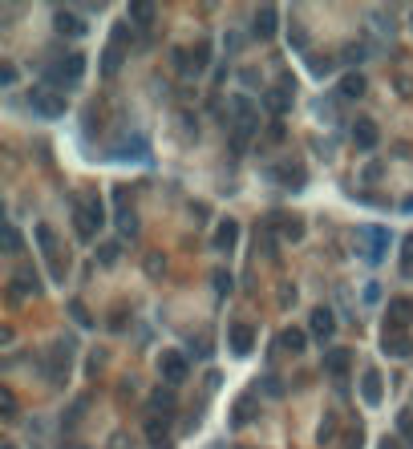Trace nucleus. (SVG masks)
Instances as JSON below:
<instances>
[{
    "instance_id": "1",
    "label": "nucleus",
    "mask_w": 413,
    "mask_h": 449,
    "mask_svg": "<svg viewBox=\"0 0 413 449\" xmlns=\"http://www.w3.org/2000/svg\"><path fill=\"white\" fill-rule=\"evenodd\" d=\"M73 227H77V239H93L98 227H106V202H101L98 190H81L73 195Z\"/></svg>"
},
{
    "instance_id": "2",
    "label": "nucleus",
    "mask_w": 413,
    "mask_h": 449,
    "mask_svg": "<svg viewBox=\"0 0 413 449\" xmlns=\"http://www.w3.org/2000/svg\"><path fill=\"white\" fill-rule=\"evenodd\" d=\"M227 110L235 113V122H231V150L243 154L248 142H251V134L260 130V113H255V105H251L248 98H231L227 101Z\"/></svg>"
},
{
    "instance_id": "3",
    "label": "nucleus",
    "mask_w": 413,
    "mask_h": 449,
    "mask_svg": "<svg viewBox=\"0 0 413 449\" xmlns=\"http://www.w3.org/2000/svg\"><path fill=\"white\" fill-rule=\"evenodd\" d=\"M86 77V57L81 53H61L45 65V86L53 89H65V86H77Z\"/></svg>"
},
{
    "instance_id": "4",
    "label": "nucleus",
    "mask_w": 413,
    "mask_h": 449,
    "mask_svg": "<svg viewBox=\"0 0 413 449\" xmlns=\"http://www.w3.org/2000/svg\"><path fill=\"white\" fill-rule=\"evenodd\" d=\"M73 352H77L73 336H61L49 352H45V376H49V385H65V381H69V364H73Z\"/></svg>"
},
{
    "instance_id": "5",
    "label": "nucleus",
    "mask_w": 413,
    "mask_h": 449,
    "mask_svg": "<svg viewBox=\"0 0 413 449\" xmlns=\"http://www.w3.org/2000/svg\"><path fill=\"white\" fill-rule=\"evenodd\" d=\"M33 235H37L41 251H45V259H49V275L57 279V284H61L65 272H69V255H61V243H57V235H53V227L41 223L37 231H33Z\"/></svg>"
},
{
    "instance_id": "6",
    "label": "nucleus",
    "mask_w": 413,
    "mask_h": 449,
    "mask_svg": "<svg viewBox=\"0 0 413 449\" xmlns=\"http://www.w3.org/2000/svg\"><path fill=\"white\" fill-rule=\"evenodd\" d=\"M29 105H33L41 118H61L69 101H65L61 89H53V86H33V89H29Z\"/></svg>"
},
{
    "instance_id": "7",
    "label": "nucleus",
    "mask_w": 413,
    "mask_h": 449,
    "mask_svg": "<svg viewBox=\"0 0 413 449\" xmlns=\"http://www.w3.org/2000/svg\"><path fill=\"white\" fill-rule=\"evenodd\" d=\"M292 98H296V81H292V77H280V86L263 89V105H267L272 118H284V113L292 110Z\"/></svg>"
},
{
    "instance_id": "8",
    "label": "nucleus",
    "mask_w": 413,
    "mask_h": 449,
    "mask_svg": "<svg viewBox=\"0 0 413 449\" xmlns=\"http://www.w3.org/2000/svg\"><path fill=\"white\" fill-rule=\"evenodd\" d=\"M126 37H130V21H122V25H113V37H110V45H106V61H101V73L106 77H113L118 73V65H122V45H126Z\"/></svg>"
},
{
    "instance_id": "9",
    "label": "nucleus",
    "mask_w": 413,
    "mask_h": 449,
    "mask_svg": "<svg viewBox=\"0 0 413 449\" xmlns=\"http://www.w3.org/2000/svg\"><path fill=\"white\" fill-rule=\"evenodd\" d=\"M158 373H163V381H166L170 388H178V385H183V381L190 376L187 356H183V352H175V349H170V352H163V361H158Z\"/></svg>"
},
{
    "instance_id": "10",
    "label": "nucleus",
    "mask_w": 413,
    "mask_h": 449,
    "mask_svg": "<svg viewBox=\"0 0 413 449\" xmlns=\"http://www.w3.org/2000/svg\"><path fill=\"white\" fill-rule=\"evenodd\" d=\"M413 324V296H393L389 299V324L393 332H405Z\"/></svg>"
},
{
    "instance_id": "11",
    "label": "nucleus",
    "mask_w": 413,
    "mask_h": 449,
    "mask_svg": "<svg viewBox=\"0 0 413 449\" xmlns=\"http://www.w3.org/2000/svg\"><path fill=\"white\" fill-rule=\"evenodd\" d=\"M37 291H41V275L33 272L29 263H21V267L13 272V296L16 299H29V296H37Z\"/></svg>"
},
{
    "instance_id": "12",
    "label": "nucleus",
    "mask_w": 413,
    "mask_h": 449,
    "mask_svg": "<svg viewBox=\"0 0 413 449\" xmlns=\"http://www.w3.org/2000/svg\"><path fill=\"white\" fill-rule=\"evenodd\" d=\"M272 178L275 182H284L288 190H304L308 170H304V162H280V166H272Z\"/></svg>"
},
{
    "instance_id": "13",
    "label": "nucleus",
    "mask_w": 413,
    "mask_h": 449,
    "mask_svg": "<svg viewBox=\"0 0 413 449\" xmlns=\"http://www.w3.org/2000/svg\"><path fill=\"white\" fill-rule=\"evenodd\" d=\"M275 29H280V13H275V4H263V9H255V21H251V33L260 41H272Z\"/></svg>"
},
{
    "instance_id": "14",
    "label": "nucleus",
    "mask_w": 413,
    "mask_h": 449,
    "mask_svg": "<svg viewBox=\"0 0 413 449\" xmlns=\"http://www.w3.org/2000/svg\"><path fill=\"white\" fill-rule=\"evenodd\" d=\"M377 142H381L377 122L373 118H357V122H352V146L357 150H377Z\"/></svg>"
},
{
    "instance_id": "15",
    "label": "nucleus",
    "mask_w": 413,
    "mask_h": 449,
    "mask_svg": "<svg viewBox=\"0 0 413 449\" xmlns=\"http://www.w3.org/2000/svg\"><path fill=\"white\" fill-rule=\"evenodd\" d=\"M113 158H122V162H130V158H134V162H146V158H151V146H146V138H126V142H118V146H113Z\"/></svg>"
},
{
    "instance_id": "16",
    "label": "nucleus",
    "mask_w": 413,
    "mask_h": 449,
    "mask_svg": "<svg viewBox=\"0 0 413 449\" xmlns=\"http://www.w3.org/2000/svg\"><path fill=\"white\" fill-rule=\"evenodd\" d=\"M361 235L369 239L364 259H369V263H381V259H385V251H389V231H385V227H364Z\"/></svg>"
},
{
    "instance_id": "17",
    "label": "nucleus",
    "mask_w": 413,
    "mask_h": 449,
    "mask_svg": "<svg viewBox=\"0 0 413 449\" xmlns=\"http://www.w3.org/2000/svg\"><path fill=\"white\" fill-rule=\"evenodd\" d=\"M308 332H312L320 344H325V340H332V332H337V320H332V312H328V308H312V316H308Z\"/></svg>"
},
{
    "instance_id": "18",
    "label": "nucleus",
    "mask_w": 413,
    "mask_h": 449,
    "mask_svg": "<svg viewBox=\"0 0 413 449\" xmlns=\"http://www.w3.org/2000/svg\"><path fill=\"white\" fill-rule=\"evenodd\" d=\"M227 344H231L235 356H248V352L255 349V332H251V324H231L227 328Z\"/></svg>"
},
{
    "instance_id": "19",
    "label": "nucleus",
    "mask_w": 413,
    "mask_h": 449,
    "mask_svg": "<svg viewBox=\"0 0 413 449\" xmlns=\"http://www.w3.org/2000/svg\"><path fill=\"white\" fill-rule=\"evenodd\" d=\"M381 349H385L389 356H409V352H413V340H409V332H393V328H385Z\"/></svg>"
},
{
    "instance_id": "20",
    "label": "nucleus",
    "mask_w": 413,
    "mask_h": 449,
    "mask_svg": "<svg viewBox=\"0 0 413 449\" xmlns=\"http://www.w3.org/2000/svg\"><path fill=\"white\" fill-rule=\"evenodd\" d=\"M235 243H239V223H235V219H223V223L215 227L211 247H215V251H231Z\"/></svg>"
},
{
    "instance_id": "21",
    "label": "nucleus",
    "mask_w": 413,
    "mask_h": 449,
    "mask_svg": "<svg viewBox=\"0 0 413 449\" xmlns=\"http://www.w3.org/2000/svg\"><path fill=\"white\" fill-rule=\"evenodd\" d=\"M154 16H158V9H154L151 0H134V4H130V13H126V21H130L134 29H151Z\"/></svg>"
},
{
    "instance_id": "22",
    "label": "nucleus",
    "mask_w": 413,
    "mask_h": 449,
    "mask_svg": "<svg viewBox=\"0 0 413 449\" xmlns=\"http://www.w3.org/2000/svg\"><path fill=\"white\" fill-rule=\"evenodd\" d=\"M53 25H57V33H65V37H81V33H86V21L77 13H69V9H57V13H53Z\"/></svg>"
},
{
    "instance_id": "23",
    "label": "nucleus",
    "mask_w": 413,
    "mask_h": 449,
    "mask_svg": "<svg viewBox=\"0 0 413 449\" xmlns=\"http://www.w3.org/2000/svg\"><path fill=\"white\" fill-rule=\"evenodd\" d=\"M267 223L272 227H280V235L284 239H304V223H300V215H267Z\"/></svg>"
},
{
    "instance_id": "24",
    "label": "nucleus",
    "mask_w": 413,
    "mask_h": 449,
    "mask_svg": "<svg viewBox=\"0 0 413 449\" xmlns=\"http://www.w3.org/2000/svg\"><path fill=\"white\" fill-rule=\"evenodd\" d=\"M349 364H352V352L349 349H328L325 352V373L328 376H345V373H349Z\"/></svg>"
},
{
    "instance_id": "25",
    "label": "nucleus",
    "mask_w": 413,
    "mask_h": 449,
    "mask_svg": "<svg viewBox=\"0 0 413 449\" xmlns=\"http://www.w3.org/2000/svg\"><path fill=\"white\" fill-rule=\"evenodd\" d=\"M175 409H178L175 388H166V393H163V388H154V393H151V413H154V417H170Z\"/></svg>"
},
{
    "instance_id": "26",
    "label": "nucleus",
    "mask_w": 413,
    "mask_h": 449,
    "mask_svg": "<svg viewBox=\"0 0 413 449\" xmlns=\"http://www.w3.org/2000/svg\"><path fill=\"white\" fill-rule=\"evenodd\" d=\"M361 397L369 401V405H381L385 388H381V373H377V368H364V376H361Z\"/></svg>"
},
{
    "instance_id": "27",
    "label": "nucleus",
    "mask_w": 413,
    "mask_h": 449,
    "mask_svg": "<svg viewBox=\"0 0 413 449\" xmlns=\"http://www.w3.org/2000/svg\"><path fill=\"white\" fill-rule=\"evenodd\" d=\"M340 98H345V101L364 98V77L361 73H345V77H340Z\"/></svg>"
},
{
    "instance_id": "28",
    "label": "nucleus",
    "mask_w": 413,
    "mask_h": 449,
    "mask_svg": "<svg viewBox=\"0 0 413 449\" xmlns=\"http://www.w3.org/2000/svg\"><path fill=\"white\" fill-rule=\"evenodd\" d=\"M146 437H151V449H170V437H166V425L158 417L146 421Z\"/></svg>"
},
{
    "instance_id": "29",
    "label": "nucleus",
    "mask_w": 413,
    "mask_h": 449,
    "mask_svg": "<svg viewBox=\"0 0 413 449\" xmlns=\"http://www.w3.org/2000/svg\"><path fill=\"white\" fill-rule=\"evenodd\" d=\"M251 405H255V397L243 393V397L235 401V409H231V425H248L251 421Z\"/></svg>"
},
{
    "instance_id": "30",
    "label": "nucleus",
    "mask_w": 413,
    "mask_h": 449,
    "mask_svg": "<svg viewBox=\"0 0 413 449\" xmlns=\"http://www.w3.org/2000/svg\"><path fill=\"white\" fill-rule=\"evenodd\" d=\"M280 349L292 352V356H296V352H304V332H300V328H284V336H280Z\"/></svg>"
},
{
    "instance_id": "31",
    "label": "nucleus",
    "mask_w": 413,
    "mask_h": 449,
    "mask_svg": "<svg viewBox=\"0 0 413 449\" xmlns=\"http://www.w3.org/2000/svg\"><path fill=\"white\" fill-rule=\"evenodd\" d=\"M118 231H122V235H138V215L130 211V207H118Z\"/></svg>"
},
{
    "instance_id": "32",
    "label": "nucleus",
    "mask_w": 413,
    "mask_h": 449,
    "mask_svg": "<svg viewBox=\"0 0 413 449\" xmlns=\"http://www.w3.org/2000/svg\"><path fill=\"white\" fill-rule=\"evenodd\" d=\"M0 417H4V421H16V393L9 385L0 388Z\"/></svg>"
},
{
    "instance_id": "33",
    "label": "nucleus",
    "mask_w": 413,
    "mask_h": 449,
    "mask_svg": "<svg viewBox=\"0 0 413 449\" xmlns=\"http://www.w3.org/2000/svg\"><path fill=\"white\" fill-rule=\"evenodd\" d=\"M397 437H405V445L413 449V409H401L397 413Z\"/></svg>"
},
{
    "instance_id": "34",
    "label": "nucleus",
    "mask_w": 413,
    "mask_h": 449,
    "mask_svg": "<svg viewBox=\"0 0 413 449\" xmlns=\"http://www.w3.org/2000/svg\"><path fill=\"white\" fill-rule=\"evenodd\" d=\"M118 255H122V243H101V247H98V263H101V267H113Z\"/></svg>"
},
{
    "instance_id": "35",
    "label": "nucleus",
    "mask_w": 413,
    "mask_h": 449,
    "mask_svg": "<svg viewBox=\"0 0 413 449\" xmlns=\"http://www.w3.org/2000/svg\"><path fill=\"white\" fill-rule=\"evenodd\" d=\"M401 275H413V235H405L401 243Z\"/></svg>"
},
{
    "instance_id": "36",
    "label": "nucleus",
    "mask_w": 413,
    "mask_h": 449,
    "mask_svg": "<svg viewBox=\"0 0 413 449\" xmlns=\"http://www.w3.org/2000/svg\"><path fill=\"white\" fill-rule=\"evenodd\" d=\"M166 272V259H163V251H151V255H146V275H154V279H158V275Z\"/></svg>"
},
{
    "instance_id": "37",
    "label": "nucleus",
    "mask_w": 413,
    "mask_h": 449,
    "mask_svg": "<svg viewBox=\"0 0 413 449\" xmlns=\"http://www.w3.org/2000/svg\"><path fill=\"white\" fill-rule=\"evenodd\" d=\"M69 312H73V320H77V324H86V328L93 324V316L86 312V304H81V299H73V304H69Z\"/></svg>"
},
{
    "instance_id": "38",
    "label": "nucleus",
    "mask_w": 413,
    "mask_h": 449,
    "mask_svg": "<svg viewBox=\"0 0 413 449\" xmlns=\"http://www.w3.org/2000/svg\"><path fill=\"white\" fill-rule=\"evenodd\" d=\"M211 279H215V291H219V296H227V291H231V272H215Z\"/></svg>"
},
{
    "instance_id": "39",
    "label": "nucleus",
    "mask_w": 413,
    "mask_h": 449,
    "mask_svg": "<svg viewBox=\"0 0 413 449\" xmlns=\"http://www.w3.org/2000/svg\"><path fill=\"white\" fill-rule=\"evenodd\" d=\"M4 247L13 251V255L21 251V235H16V227H4Z\"/></svg>"
},
{
    "instance_id": "40",
    "label": "nucleus",
    "mask_w": 413,
    "mask_h": 449,
    "mask_svg": "<svg viewBox=\"0 0 413 449\" xmlns=\"http://www.w3.org/2000/svg\"><path fill=\"white\" fill-rule=\"evenodd\" d=\"M332 433H337V421H332V417H325V425H320V445H325V441H332Z\"/></svg>"
},
{
    "instance_id": "41",
    "label": "nucleus",
    "mask_w": 413,
    "mask_h": 449,
    "mask_svg": "<svg viewBox=\"0 0 413 449\" xmlns=\"http://www.w3.org/2000/svg\"><path fill=\"white\" fill-rule=\"evenodd\" d=\"M397 93H401V98H409V93H413V77L397 73Z\"/></svg>"
},
{
    "instance_id": "42",
    "label": "nucleus",
    "mask_w": 413,
    "mask_h": 449,
    "mask_svg": "<svg viewBox=\"0 0 413 449\" xmlns=\"http://www.w3.org/2000/svg\"><path fill=\"white\" fill-rule=\"evenodd\" d=\"M381 449H409V445H405V437H381Z\"/></svg>"
},
{
    "instance_id": "43",
    "label": "nucleus",
    "mask_w": 413,
    "mask_h": 449,
    "mask_svg": "<svg viewBox=\"0 0 413 449\" xmlns=\"http://www.w3.org/2000/svg\"><path fill=\"white\" fill-rule=\"evenodd\" d=\"M110 449H134V441H130L126 433H113L110 437Z\"/></svg>"
},
{
    "instance_id": "44",
    "label": "nucleus",
    "mask_w": 413,
    "mask_h": 449,
    "mask_svg": "<svg viewBox=\"0 0 413 449\" xmlns=\"http://www.w3.org/2000/svg\"><path fill=\"white\" fill-rule=\"evenodd\" d=\"M345 61H364V49L361 45H349V49H345Z\"/></svg>"
},
{
    "instance_id": "45",
    "label": "nucleus",
    "mask_w": 413,
    "mask_h": 449,
    "mask_svg": "<svg viewBox=\"0 0 413 449\" xmlns=\"http://www.w3.org/2000/svg\"><path fill=\"white\" fill-rule=\"evenodd\" d=\"M195 352H199V356H211V336H199V349Z\"/></svg>"
},
{
    "instance_id": "46",
    "label": "nucleus",
    "mask_w": 413,
    "mask_h": 449,
    "mask_svg": "<svg viewBox=\"0 0 413 449\" xmlns=\"http://www.w3.org/2000/svg\"><path fill=\"white\" fill-rule=\"evenodd\" d=\"M349 449H361V425H357V429L349 433Z\"/></svg>"
},
{
    "instance_id": "47",
    "label": "nucleus",
    "mask_w": 413,
    "mask_h": 449,
    "mask_svg": "<svg viewBox=\"0 0 413 449\" xmlns=\"http://www.w3.org/2000/svg\"><path fill=\"white\" fill-rule=\"evenodd\" d=\"M267 138H272V142H280V138H284V125H280V122H272V130H267Z\"/></svg>"
},
{
    "instance_id": "48",
    "label": "nucleus",
    "mask_w": 413,
    "mask_h": 449,
    "mask_svg": "<svg viewBox=\"0 0 413 449\" xmlns=\"http://www.w3.org/2000/svg\"><path fill=\"white\" fill-rule=\"evenodd\" d=\"M405 211H413V199H405Z\"/></svg>"
},
{
    "instance_id": "49",
    "label": "nucleus",
    "mask_w": 413,
    "mask_h": 449,
    "mask_svg": "<svg viewBox=\"0 0 413 449\" xmlns=\"http://www.w3.org/2000/svg\"><path fill=\"white\" fill-rule=\"evenodd\" d=\"M0 449H16V445H0Z\"/></svg>"
},
{
    "instance_id": "50",
    "label": "nucleus",
    "mask_w": 413,
    "mask_h": 449,
    "mask_svg": "<svg viewBox=\"0 0 413 449\" xmlns=\"http://www.w3.org/2000/svg\"><path fill=\"white\" fill-rule=\"evenodd\" d=\"M215 449H219V445H215Z\"/></svg>"
}]
</instances>
